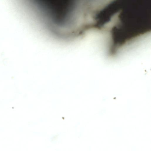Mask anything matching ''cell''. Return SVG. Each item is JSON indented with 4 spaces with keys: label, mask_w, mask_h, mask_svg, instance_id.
I'll return each instance as SVG.
<instances>
[{
    "label": "cell",
    "mask_w": 151,
    "mask_h": 151,
    "mask_svg": "<svg viewBox=\"0 0 151 151\" xmlns=\"http://www.w3.org/2000/svg\"><path fill=\"white\" fill-rule=\"evenodd\" d=\"M150 10L142 3L132 1L120 10L111 28L109 45L119 52L146 36L151 31Z\"/></svg>",
    "instance_id": "6da1fadb"
},
{
    "label": "cell",
    "mask_w": 151,
    "mask_h": 151,
    "mask_svg": "<svg viewBox=\"0 0 151 151\" xmlns=\"http://www.w3.org/2000/svg\"><path fill=\"white\" fill-rule=\"evenodd\" d=\"M59 134H57L53 136L52 137L51 139L52 141H56L58 138Z\"/></svg>",
    "instance_id": "7a4b0ae2"
}]
</instances>
